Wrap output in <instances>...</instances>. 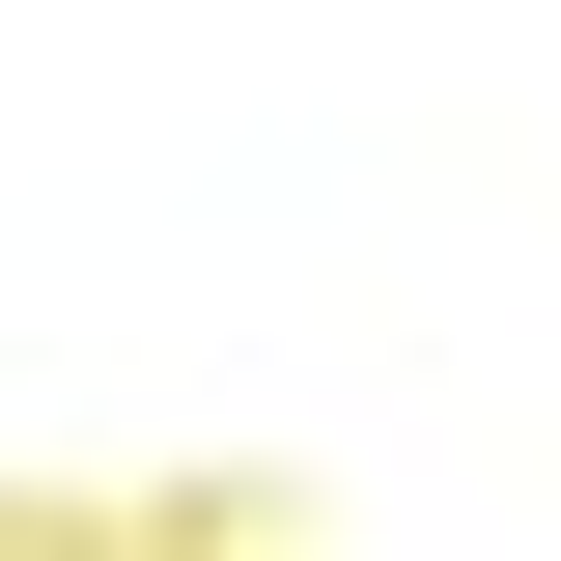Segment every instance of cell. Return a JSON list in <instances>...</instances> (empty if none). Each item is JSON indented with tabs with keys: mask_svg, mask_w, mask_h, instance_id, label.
Segmentation results:
<instances>
[{
	"mask_svg": "<svg viewBox=\"0 0 561 561\" xmlns=\"http://www.w3.org/2000/svg\"><path fill=\"white\" fill-rule=\"evenodd\" d=\"M113 561H280V505H253V478H197V505H140Z\"/></svg>",
	"mask_w": 561,
	"mask_h": 561,
	"instance_id": "6da1fadb",
	"label": "cell"
},
{
	"mask_svg": "<svg viewBox=\"0 0 561 561\" xmlns=\"http://www.w3.org/2000/svg\"><path fill=\"white\" fill-rule=\"evenodd\" d=\"M0 561H113V534H57V505H0Z\"/></svg>",
	"mask_w": 561,
	"mask_h": 561,
	"instance_id": "7a4b0ae2",
	"label": "cell"
}]
</instances>
